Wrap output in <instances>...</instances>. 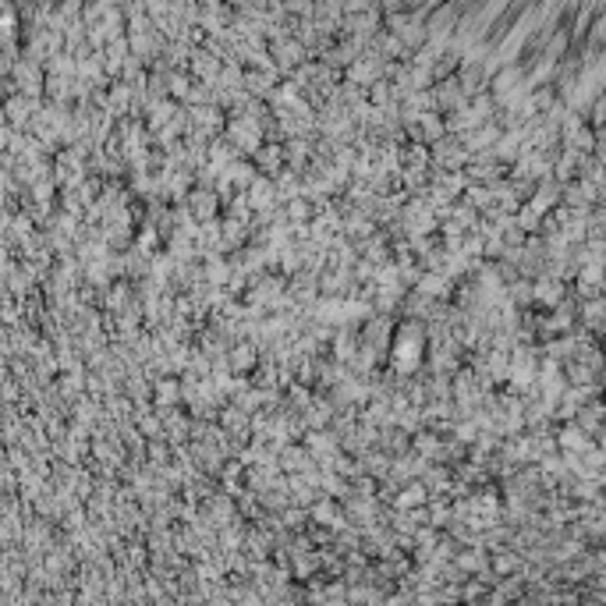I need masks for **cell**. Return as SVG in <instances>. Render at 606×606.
Listing matches in <instances>:
<instances>
[{"instance_id":"3957f363","label":"cell","mask_w":606,"mask_h":606,"mask_svg":"<svg viewBox=\"0 0 606 606\" xmlns=\"http://www.w3.org/2000/svg\"><path fill=\"white\" fill-rule=\"evenodd\" d=\"M153 393H157V401L167 408V404H174V401H181V386L167 376V380H157L153 383Z\"/></svg>"},{"instance_id":"277c9868","label":"cell","mask_w":606,"mask_h":606,"mask_svg":"<svg viewBox=\"0 0 606 606\" xmlns=\"http://www.w3.org/2000/svg\"><path fill=\"white\" fill-rule=\"evenodd\" d=\"M426 486L422 482H411V486H404V493L398 497V507H415V503H426Z\"/></svg>"},{"instance_id":"7a4b0ae2","label":"cell","mask_w":606,"mask_h":606,"mask_svg":"<svg viewBox=\"0 0 606 606\" xmlns=\"http://www.w3.org/2000/svg\"><path fill=\"white\" fill-rule=\"evenodd\" d=\"M532 298L539 301V305L557 309V305H560V298H564V284H560V277H539V280L532 284Z\"/></svg>"},{"instance_id":"6da1fadb","label":"cell","mask_w":606,"mask_h":606,"mask_svg":"<svg viewBox=\"0 0 606 606\" xmlns=\"http://www.w3.org/2000/svg\"><path fill=\"white\" fill-rule=\"evenodd\" d=\"M422 348H426V330L418 319H404L393 330V369L398 373H411L422 362Z\"/></svg>"},{"instance_id":"5b68a950","label":"cell","mask_w":606,"mask_h":606,"mask_svg":"<svg viewBox=\"0 0 606 606\" xmlns=\"http://www.w3.org/2000/svg\"><path fill=\"white\" fill-rule=\"evenodd\" d=\"M301 522H305V514H301V510H287L284 514V525H291V528H298Z\"/></svg>"}]
</instances>
